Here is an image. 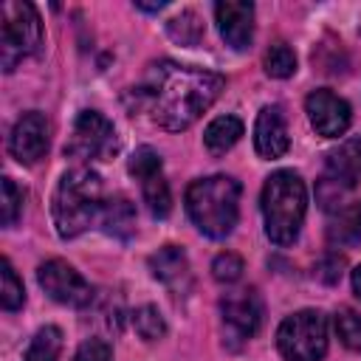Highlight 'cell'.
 <instances>
[{"label":"cell","instance_id":"obj_29","mask_svg":"<svg viewBox=\"0 0 361 361\" xmlns=\"http://www.w3.org/2000/svg\"><path fill=\"white\" fill-rule=\"evenodd\" d=\"M341 268H344V259H341L338 254H327V257H322V262L316 265V276H319L322 282L333 285V282L341 279Z\"/></svg>","mask_w":361,"mask_h":361},{"label":"cell","instance_id":"obj_13","mask_svg":"<svg viewBox=\"0 0 361 361\" xmlns=\"http://www.w3.org/2000/svg\"><path fill=\"white\" fill-rule=\"evenodd\" d=\"M214 17H217L220 37L226 39L228 48L234 51L251 48V39H254V6L251 3H231V0L217 3Z\"/></svg>","mask_w":361,"mask_h":361},{"label":"cell","instance_id":"obj_10","mask_svg":"<svg viewBox=\"0 0 361 361\" xmlns=\"http://www.w3.org/2000/svg\"><path fill=\"white\" fill-rule=\"evenodd\" d=\"M220 313H223V324H226L228 336L234 341H245L259 330L262 302L254 288H240L220 299Z\"/></svg>","mask_w":361,"mask_h":361},{"label":"cell","instance_id":"obj_20","mask_svg":"<svg viewBox=\"0 0 361 361\" xmlns=\"http://www.w3.org/2000/svg\"><path fill=\"white\" fill-rule=\"evenodd\" d=\"M166 34L180 42V45H197L200 37H203V23L197 17L195 8H183L180 14H175L169 23H166Z\"/></svg>","mask_w":361,"mask_h":361},{"label":"cell","instance_id":"obj_31","mask_svg":"<svg viewBox=\"0 0 361 361\" xmlns=\"http://www.w3.org/2000/svg\"><path fill=\"white\" fill-rule=\"evenodd\" d=\"M138 8H144V11H161L166 3H135Z\"/></svg>","mask_w":361,"mask_h":361},{"label":"cell","instance_id":"obj_22","mask_svg":"<svg viewBox=\"0 0 361 361\" xmlns=\"http://www.w3.org/2000/svg\"><path fill=\"white\" fill-rule=\"evenodd\" d=\"M296 71V54L285 42H274L265 51V73L274 79H288Z\"/></svg>","mask_w":361,"mask_h":361},{"label":"cell","instance_id":"obj_7","mask_svg":"<svg viewBox=\"0 0 361 361\" xmlns=\"http://www.w3.org/2000/svg\"><path fill=\"white\" fill-rule=\"evenodd\" d=\"M116 149H118V135L113 124L96 110H82L73 121L71 138L65 144V155L79 161H104L113 158Z\"/></svg>","mask_w":361,"mask_h":361},{"label":"cell","instance_id":"obj_14","mask_svg":"<svg viewBox=\"0 0 361 361\" xmlns=\"http://www.w3.org/2000/svg\"><path fill=\"white\" fill-rule=\"evenodd\" d=\"M254 147L262 158H279L288 152L290 138L285 127V116L276 104H265L254 124Z\"/></svg>","mask_w":361,"mask_h":361},{"label":"cell","instance_id":"obj_11","mask_svg":"<svg viewBox=\"0 0 361 361\" xmlns=\"http://www.w3.org/2000/svg\"><path fill=\"white\" fill-rule=\"evenodd\" d=\"M305 110H307V118H310L313 130H316L319 135H324V138H338V135H344L347 127H350V118H353L350 104H347L341 96H336L333 90H327V87L313 90V93L305 99Z\"/></svg>","mask_w":361,"mask_h":361},{"label":"cell","instance_id":"obj_12","mask_svg":"<svg viewBox=\"0 0 361 361\" xmlns=\"http://www.w3.org/2000/svg\"><path fill=\"white\" fill-rule=\"evenodd\" d=\"M48 144H51V124H48V118L42 113H37V110L23 113L20 121L11 130V141H8L11 155L20 164H37L48 152Z\"/></svg>","mask_w":361,"mask_h":361},{"label":"cell","instance_id":"obj_28","mask_svg":"<svg viewBox=\"0 0 361 361\" xmlns=\"http://www.w3.org/2000/svg\"><path fill=\"white\" fill-rule=\"evenodd\" d=\"M110 358H113V350L102 338H85L73 355V361H110Z\"/></svg>","mask_w":361,"mask_h":361},{"label":"cell","instance_id":"obj_5","mask_svg":"<svg viewBox=\"0 0 361 361\" xmlns=\"http://www.w3.org/2000/svg\"><path fill=\"white\" fill-rule=\"evenodd\" d=\"M42 45V23L31 3L8 0L0 6V62L14 71L17 62L37 54Z\"/></svg>","mask_w":361,"mask_h":361},{"label":"cell","instance_id":"obj_17","mask_svg":"<svg viewBox=\"0 0 361 361\" xmlns=\"http://www.w3.org/2000/svg\"><path fill=\"white\" fill-rule=\"evenodd\" d=\"M327 240L333 245H355L361 240V200L336 212L327 226Z\"/></svg>","mask_w":361,"mask_h":361},{"label":"cell","instance_id":"obj_23","mask_svg":"<svg viewBox=\"0 0 361 361\" xmlns=\"http://www.w3.org/2000/svg\"><path fill=\"white\" fill-rule=\"evenodd\" d=\"M133 324H135V333L144 338V341H155L166 333V324H164V316L155 305H144L133 313Z\"/></svg>","mask_w":361,"mask_h":361},{"label":"cell","instance_id":"obj_1","mask_svg":"<svg viewBox=\"0 0 361 361\" xmlns=\"http://www.w3.org/2000/svg\"><path fill=\"white\" fill-rule=\"evenodd\" d=\"M226 79L214 71L161 62L141 87V96L149 102L152 121L169 133L192 127L203 110L214 104Z\"/></svg>","mask_w":361,"mask_h":361},{"label":"cell","instance_id":"obj_3","mask_svg":"<svg viewBox=\"0 0 361 361\" xmlns=\"http://www.w3.org/2000/svg\"><path fill=\"white\" fill-rule=\"evenodd\" d=\"M186 212L200 234L212 240L228 237L240 214V183L228 175L192 180L186 189Z\"/></svg>","mask_w":361,"mask_h":361},{"label":"cell","instance_id":"obj_18","mask_svg":"<svg viewBox=\"0 0 361 361\" xmlns=\"http://www.w3.org/2000/svg\"><path fill=\"white\" fill-rule=\"evenodd\" d=\"M240 135H243V121L237 116H217L206 127L203 144H206V149L212 155H223V152H228L240 141Z\"/></svg>","mask_w":361,"mask_h":361},{"label":"cell","instance_id":"obj_26","mask_svg":"<svg viewBox=\"0 0 361 361\" xmlns=\"http://www.w3.org/2000/svg\"><path fill=\"white\" fill-rule=\"evenodd\" d=\"M243 271H245L243 259H240L237 254H231V251L217 254V257H214V262H212V276H214L217 282H223V285L237 282V279L243 276Z\"/></svg>","mask_w":361,"mask_h":361},{"label":"cell","instance_id":"obj_21","mask_svg":"<svg viewBox=\"0 0 361 361\" xmlns=\"http://www.w3.org/2000/svg\"><path fill=\"white\" fill-rule=\"evenodd\" d=\"M59 350H62V333H59V327H42L31 338L23 361H56L59 358Z\"/></svg>","mask_w":361,"mask_h":361},{"label":"cell","instance_id":"obj_30","mask_svg":"<svg viewBox=\"0 0 361 361\" xmlns=\"http://www.w3.org/2000/svg\"><path fill=\"white\" fill-rule=\"evenodd\" d=\"M353 290H355V296L361 299V265L353 271Z\"/></svg>","mask_w":361,"mask_h":361},{"label":"cell","instance_id":"obj_19","mask_svg":"<svg viewBox=\"0 0 361 361\" xmlns=\"http://www.w3.org/2000/svg\"><path fill=\"white\" fill-rule=\"evenodd\" d=\"M99 223L104 226L107 234L127 240V237L133 234V228H135V212H133V203H130L127 197H110V200H104V209H102Z\"/></svg>","mask_w":361,"mask_h":361},{"label":"cell","instance_id":"obj_8","mask_svg":"<svg viewBox=\"0 0 361 361\" xmlns=\"http://www.w3.org/2000/svg\"><path fill=\"white\" fill-rule=\"evenodd\" d=\"M130 175L138 180L141 186V197L149 209L152 217H166L172 209V195L169 186L164 180V166H161V155L152 147H138L127 164Z\"/></svg>","mask_w":361,"mask_h":361},{"label":"cell","instance_id":"obj_16","mask_svg":"<svg viewBox=\"0 0 361 361\" xmlns=\"http://www.w3.org/2000/svg\"><path fill=\"white\" fill-rule=\"evenodd\" d=\"M327 175L344 186H353L361 175V135L338 144L327 152Z\"/></svg>","mask_w":361,"mask_h":361},{"label":"cell","instance_id":"obj_27","mask_svg":"<svg viewBox=\"0 0 361 361\" xmlns=\"http://www.w3.org/2000/svg\"><path fill=\"white\" fill-rule=\"evenodd\" d=\"M23 189L11 178H3V226L17 223V217L23 214Z\"/></svg>","mask_w":361,"mask_h":361},{"label":"cell","instance_id":"obj_2","mask_svg":"<svg viewBox=\"0 0 361 361\" xmlns=\"http://www.w3.org/2000/svg\"><path fill=\"white\" fill-rule=\"evenodd\" d=\"M102 209H104V197H102V180L96 172L79 166L59 178L51 200V214H54L56 234L62 240H71L85 228H90L102 217Z\"/></svg>","mask_w":361,"mask_h":361},{"label":"cell","instance_id":"obj_25","mask_svg":"<svg viewBox=\"0 0 361 361\" xmlns=\"http://www.w3.org/2000/svg\"><path fill=\"white\" fill-rule=\"evenodd\" d=\"M0 302H3L6 310H17V307H23V302H25L23 282H20V276L14 274V268H11L8 259H3V288H0Z\"/></svg>","mask_w":361,"mask_h":361},{"label":"cell","instance_id":"obj_4","mask_svg":"<svg viewBox=\"0 0 361 361\" xmlns=\"http://www.w3.org/2000/svg\"><path fill=\"white\" fill-rule=\"evenodd\" d=\"M305 212H307L305 180L293 169L274 172L262 186V217H265L268 240L276 245H290L299 237Z\"/></svg>","mask_w":361,"mask_h":361},{"label":"cell","instance_id":"obj_15","mask_svg":"<svg viewBox=\"0 0 361 361\" xmlns=\"http://www.w3.org/2000/svg\"><path fill=\"white\" fill-rule=\"evenodd\" d=\"M149 271L155 279H161L164 285H169L172 290H183L189 285V259L183 254V248L178 245H164L149 257Z\"/></svg>","mask_w":361,"mask_h":361},{"label":"cell","instance_id":"obj_24","mask_svg":"<svg viewBox=\"0 0 361 361\" xmlns=\"http://www.w3.org/2000/svg\"><path fill=\"white\" fill-rule=\"evenodd\" d=\"M336 333H338V338H341L344 347L361 353V316L358 313H353L347 307L338 310L336 313Z\"/></svg>","mask_w":361,"mask_h":361},{"label":"cell","instance_id":"obj_6","mask_svg":"<svg viewBox=\"0 0 361 361\" xmlns=\"http://www.w3.org/2000/svg\"><path fill=\"white\" fill-rule=\"evenodd\" d=\"M276 347L288 361H322L327 353V319L319 310L290 313L276 330Z\"/></svg>","mask_w":361,"mask_h":361},{"label":"cell","instance_id":"obj_9","mask_svg":"<svg viewBox=\"0 0 361 361\" xmlns=\"http://www.w3.org/2000/svg\"><path fill=\"white\" fill-rule=\"evenodd\" d=\"M37 282H39V288L54 302L68 305V307H85L93 299V290L85 282V276L73 265H68L65 259H48V262H42L37 268Z\"/></svg>","mask_w":361,"mask_h":361}]
</instances>
